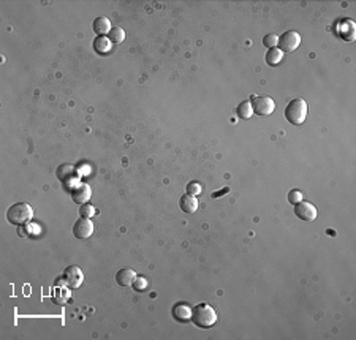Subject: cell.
<instances>
[{
    "instance_id": "1",
    "label": "cell",
    "mask_w": 356,
    "mask_h": 340,
    "mask_svg": "<svg viewBox=\"0 0 356 340\" xmlns=\"http://www.w3.org/2000/svg\"><path fill=\"white\" fill-rule=\"evenodd\" d=\"M190 321L198 328L208 329L212 328L217 323V310H214L209 304H198L192 309V318Z\"/></svg>"
},
{
    "instance_id": "2",
    "label": "cell",
    "mask_w": 356,
    "mask_h": 340,
    "mask_svg": "<svg viewBox=\"0 0 356 340\" xmlns=\"http://www.w3.org/2000/svg\"><path fill=\"white\" fill-rule=\"evenodd\" d=\"M32 217H33V209L27 203H16L6 210V220L11 225H18V226L28 225Z\"/></svg>"
},
{
    "instance_id": "3",
    "label": "cell",
    "mask_w": 356,
    "mask_h": 340,
    "mask_svg": "<svg viewBox=\"0 0 356 340\" xmlns=\"http://www.w3.org/2000/svg\"><path fill=\"white\" fill-rule=\"evenodd\" d=\"M307 117V103L302 98L291 100L285 108V119L293 125H301Z\"/></svg>"
},
{
    "instance_id": "4",
    "label": "cell",
    "mask_w": 356,
    "mask_h": 340,
    "mask_svg": "<svg viewBox=\"0 0 356 340\" xmlns=\"http://www.w3.org/2000/svg\"><path fill=\"white\" fill-rule=\"evenodd\" d=\"M250 103L256 116H271L275 109V103L269 95H253Z\"/></svg>"
},
{
    "instance_id": "5",
    "label": "cell",
    "mask_w": 356,
    "mask_h": 340,
    "mask_svg": "<svg viewBox=\"0 0 356 340\" xmlns=\"http://www.w3.org/2000/svg\"><path fill=\"white\" fill-rule=\"evenodd\" d=\"M299 45H301V35L295 30L283 32L279 37V41H277V46L282 52H293Z\"/></svg>"
},
{
    "instance_id": "6",
    "label": "cell",
    "mask_w": 356,
    "mask_h": 340,
    "mask_svg": "<svg viewBox=\"0 0 356 340\" xmlns=\"http://www.w3.org/2000/svg\"><path fill=\"white\" fill-rule=\"evenodd\" d=\"M62 279L68 288H80L82 285L84 274L78 266H68V267H65V271H63Z\"/></svg>"
},
{
    "instance_id": "7",
    "label": "cell",
    "mask_w": 356,
    "mask_h": 340,
    "mask_svg": "<svg viewBox=\"0 0 356 340\" xmlns=\"http://www.w3.org/2000/svg\"><path fill=\"white\" fill-rule=\"evenodd\" d=\"M295 214L299 220L302 222H313L318 215V210L313 204L307 203V201H301L295 204Z\"/></svg>"
},
{
    "instance_id": "8",
    "label": "cell",
    "mask_w": 356,
    "mask_h": 340,
    "mask_svg": "<svg viewBox=\"0 0 356 340\" xmlns=\"http://www.w3.org/2000/svg\"><path fill=\"white\" fill-rule=\"evenodd\" d=\"M94 233V223L90 222V218H78L73 225V235L78 239H87Z\"/></svg>"
},
{
    "instance_id": "9",
    "label": "cell",
    "mask_w": 356,
    "mask_h": 340,
    "mask_svg": "<svg viewBox=\"0 0 356 340\" xmlns=\"http://www.w3.org/2000/svg\"><path fill=\"white\" fill-rule=\"evenodd\" d=\"M70 193H71V198H73V201L78 203V204H84V203H87L90 200V187L87 185V183H82V182H78L73 185V188L70 190Z\"/></svg>"
},
{
    "instance_id": "10",
    "label": "cell",
    "mask_w": 356,
    "mask_h": 340,
    "mask_svg": "<svg viewBox=\"0 0 356 340\" xmlns=\"http://www.w3.org/2000/svg\"><path fill=\"white\" fill-rule=\"evenodd\" d=\"M59 179L65 183H78V173L75 171V166L71 165H62L57 169Z\"/></svg>"
},
{
    "instance_id": "11",
    "label": "cell",
    "mask_w": 356,
    "mask_h": 340,
    "mask_svg": "<svg viewBox=\"0 0 356 340\" xmlns=\"http://www.w3.org/2000/svg\"><path fill=\"white\" fill-rule=\"evenodd\" d=\"M135 279H137V272H135L133 269H130V267L120 269V271H117V274H116V282L119 283L120 287L133 285Z\"/></svg>"
},
{
    "instance_id": "12",
    "label": "cell",
    "mask_w": 356,
    "mask_h": 340,
    "mask_svg": "<svg viewBox=\"0 0 356 340\" xmlns=\"http://www.w3.org/2000/svg\"><path fill=\"white\" fill-rule=\"evenodd\" d=\"M179 208H181L182 212H185V214H195L196 209H198V200H196V196L189 195V193L181 196Z\"/></svg>"
},
{
    "instance_id": "13",
    "label": "cell",
    "mask_w": 356,
    "mask_h": 340,
    "mask_svg": "<svg viewBox=\"0 0 356 340\" xmlns=\"http://www.w3.org/2000/svg\"><path fill=\"white\" fill-rule=\"evenodd\" d=\"M339 35L345 41H353L355 40V35H356V29H355V24L353 21L350 19H344L339 26Z\"/></svg>"
},
{
    "instance_id": "14",
    "label": "cell",
    "mask_w": 356,
    "mask_h": 340,
    "mask_svg": "<svg viewBox=\"0 0 356 340\" xmlns=\"http://www.w3.org/2000/svg\"><path fill=\"white\" fill-rule=\"evenodd\" d=\"M173 316H174V320L177 321H190V318H192V307H189L187 304H176V306L173 307Z\"/></svg>"
},
{
    "instance_id": "15",
    "label": "cell",
    "mask_w": 356,
    "mask_h": 340,
    "mask_svg": "<svg viewBox=\"0 0 356 340\" xmlns=\"http://www.w3.org/2000/svg\"><path fill=\"white\" fill-rule=\"evenodd\" d=\"M92 27H94V32L98 35V37H105L106 33L111 32V23H110V19L105 18V16L95 18Z\"/></svg>"
},
{
    "instance_id": "16",
    "label": "cell",
    "mask_w": 356,
    "mask_h": 340,
    "mask_svg": "<svg viewBox=\"0 0 356 340\" xmlns=\"http://www.w3.org/2000/svg\"><path fill=\"white\" fill-rule=\"evenodd\" d=\"M283 59V52L280 51L279 48H273V49H268V52H266V63L271 67H275V65H279V63L282 62Z\"/></svg>"
},
{
    "instance_id": "17",
    "label": "cell",
    "mask_w": 356,
    "mask_h": 340,
    "mask_svg": "<svg viewBox=\"0 0 356 340\" xmlns=\"http://www.w3.org/2000/svg\"><path fill=\"white\" fill-rule=\"evenodd\" d=\"M70 297V293L67 288H60V285H55L54 288V294H53V299L55 304H59V306H63Z\"/></svg>"
},
{
    "instance_id": "18",
    "label": "cell",
    "mask_w": 356,
    "mask_h": 340,
    "mask_svg": "<svg viewBox=\"0 0 356 340\" xmlns=\"http://www.w3.org/2000/svg\"><path fill=\"white\" fill-rule=\"evenodd\" d=\"M110 48H111V41L110 38H106V37H97L94 40V49L98 52V54H105V52H108L110 51Z\"/></svg>"
},
{
    "instance_id": "19",
    "label": "cell",
    "mask_w": 356,
    "mask_h": 340,
    "mask_svg": "<svg viewBox=\"0 0 356 340\" xmlns=\"http://www.w3.org/2000/svg\"><path fill=\"white\" fill-rule=\"evenodd\" d=\"M236 114L239 119H250L252 114H253V109H252V103L250 102H242L238 108H236Z\"/></svg>"
},
{
    "instance_id": "20",
    "label": "cell",
    "mask_w": 356,
    "mask_h": 340,
    "mask_svg": "<svg viewBox=\"0 0 356 340\" xmlns=\"http://www.w3.org/2000/svg\"><path fill=\"white\" fill-rule=\"evenodd\" d=\"M108 38L111 43L120 45L125 40V32H124V29H120V27H114V29H111V32L108 33Z\"/></svg>"
},
{
    "instance_id": "21",
    "label": "cell",
    "mask_w": 356,
    "mask_h": 340,
    "mask_svg": "<svg viewBox=\"0 0 356 340\" xmlns=\"http://www.w3.org/2000/svg\"><path fill=\"white\" fill-rule=\"evenodd\" d=\"M80 215L84 217V218L94 217L95 215V208L92 206L90 203H84V204H81V208H80Z\"/></svg>"
},
{
    "instance_id": "22",
    "label": "cell",
    "mask_w": 356,
    "mask_h": 340,
    "mask_svg": "<svg viewBox=\"0 0 356 340\" xmlns=\"http://www.w3.org/2000/svg\"><path fill=\"white\" fill-rule=\"evenodd\" d=\"M277 41H279V35L277 33H268L265 38H263V45H265L268 49L277 48Z\"/></svg>"
},
{
    "instance_id": "23",
    "label": "cell",
    "mask_w": 356,
    "mask_h": 340,
    "mask_svg": "<svg viewBox=\"0 0 356 340\" xmlns=\"http://www.w3.org/2000/svg\"><path fill=\"white\" fill-rule=\"evenodd\" d=\"M187 193L189 195H193V196L199 195V193H201V183L196 182V181L187 183Z\"/></svg>"
},
{
    "instance_id": "24",
    "label": "cell",
    "mask_w": 356,
    "mask_h": 340,
    "mask_svg": "<svg viewBox=\"0 0 356 340\" xmlns=\"http://www.w3.org/2000/svg\"><path fill=\"white\" fill-rule=\"evenodd\" d=\"M132 287H133L135 291H144V289L147 288V280L144 277H137Z\"/></svg>"
},
{
    "instance_id": "25",
    "label": "cell",
    "mask_w": 356,
    "mask_h": 340,
    "mask_svg": "<svg viewBox=\"0 0 356 340\" xmlns=\"http://www.w3.org/2000/svg\"><path fill=\"white\" fill-rule=\"evenodd\" d=\"M288 201H290L291 204L301 203V201H302V193L299 192V190H291V192L288 193Z\"/></svg>"
},
{
    "instance_id": "26",
    "label": "cell",
    "mask_w": 356,
    "mask_h": 340,
    "mask_svg": "<svg viewBox=\"0 0 356 340\" xmlns=\"http://www.w3.org/2000/svg\"><path fill=\"white\" fill-rule=\"evenodd\" d=\"M228 190H230V188L225 187L223 190H220V192H214V193H212V198H220V195H225V193H228Z\"/></svg>"
}]
</instances>
